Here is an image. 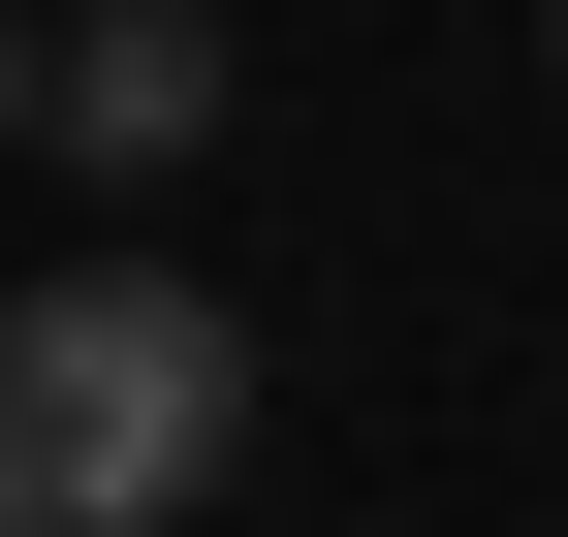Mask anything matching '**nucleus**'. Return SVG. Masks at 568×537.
<instances>
[{"label": "nucleus", "instance_id": "1", "mask_svg": "<svg viewBox=\"0 0 568 537\" xmlns=\"http://www.w3.org/2000/svg\"><path fill=\"white\" fill-rule=\"evenodd\" d=\"M253 475V316L159 285V253H95V285L0 316V537H190Z\"/></svg>", "mask_w": 568, "mask_h": 537}, {"label": "nucleus", "instance_id": "2", "mask_svg": "<svg viewBox=\"0 0 568 537\" xmlns=\"http://www.w3.org/2000/svg\"><path fill=\"white\" fill-rule=\"evenodd\" d=\"M63 159L95 190H190L222 159V0H95V32H63Z\"/></svg>", "mask_w": 568, "mask_h": 537}, {"label": "nucleus", "instance_id": "4", "mask_svg": "<svg viewBox=\"0 0 568 537\" xmlns=\"http://www.w3.org/2000/svg\"><path fill=\"white\" fill-rule=\"evenodd\" d=\"M537 32H568V0H537Z\"/></svg>", "mask_w": 568, "mask_h": 537}, {"label": "nucleus", "instance_id": "3", "mask_svg": "<svg viewBox=\"0 0 568 537\" xmlns=\"http://www.w3.org/2000/svg\"><path fill=\"white\" fill-rule=\"evenodd\" d=\"M32 126H63V32H32V0H0V159H32Z\"/></svg>", "mask_w": 568, "mask_h": 537}]
</instances>
